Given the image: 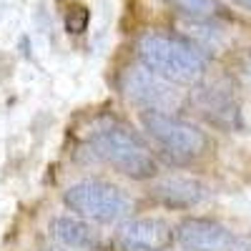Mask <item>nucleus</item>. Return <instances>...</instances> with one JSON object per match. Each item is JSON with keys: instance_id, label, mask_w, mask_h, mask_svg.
Instances as JSON below:
<instances>
[{"instance_id": "13", "label": "nucleus", "mask_w": 251, "mask_h": 251, "mask_svg": "<svg viewBox=\"0 0 251 251\" xmlns=\"http://www.w3.org/2000/svg\"><path fill=\"white\" fill-rule=\"evenodd\" d=\"M236 5H241L244 10H251V0H234Z\"/></svg>"}, {"instance_id": "12", "label": "nucleus", "mask_w": 251, "mask_h": 251, "mask_svg": "<svg viewBox=\"0 0 251 251\" xmlns=\"http://www.w3.org/2000/svg\"><path fill=\"white\" fill-rule=\"evenodd\" d=\"M88 20H91L88 8L83 5V3H73V5L66 10V15H63V25H66V30H68L71 35H80V33H86Z\"/></svg>"}, {"instance_id": "11", "label": "nucleus", "mask_w": 251, "mask_h": 251, "mask_svg": "<svg viewBox=\"0 0 251 251\" xmlns=\"http://www.w3.org/2000/svg\"><path fill=\"white\" fill-rule=\"evenodd\" d=\"M166 3L181 10L183 15H188L191 20H211V18L221 15V10H224L219 0H166Z\"/></svg>"}, {"instance_id": "7", "label": "nucleus", "mask_w": 251, "mask_h": 251, "mask_svg": "<svg viewBox=\"0 0 251 251\" xmlns=\"http://www.w3.org/2000/svg\"><path fill=\"white\" fill-rule=\"evenodd\" d=\"M174 236L186 251H228L234 246V234L214 219H183Z\"/></svg>"}, {"instance_id": "6", "label": "nucleus", "mask_w": 251, "mask_h": 251, "mask_svg": "<svg viewBox=\"0 0 251 251\" xmlns=\"http://www.w3.org/2000/svg\"><path fill=\"white\" fill-rule=\"evenodd\" d=\"M174 241V228L163 219L143 216L118 226L113 234V251H166Z\"/></svg>"}, {"instance_id": "1", "label": "nucleus", "mask_w": 251, "mask_h": 251, "mask_svg": "<svg viewBox=\"0 0 251 251\" xmlns=\"http://www.w3.org/2000/svg\"><path fill=\"white\" fill-rule=\"evenodd\" d=\"M138 60L176 86H194L206 75V55L188 38L174 33H146L136 43Z\"/></svg>"}, {"instance_id": "8", "label": "nucleus", "mask_w": 251, "mask_h": 251, "mask_svg": "<svg viewBox=\"0 0 251 251\" xmlns=\"http://www.w3.org/2000/svg\"><path fill=\"white\" fill-rule=\"evenodd\" d=\"M151 196L169 208H191L206 199V186L196 178H166L151 188Z\"/></svg>"}, {"instance_id": "10", "label": "nucleus", "mask_w": 251, "mask_h": 251, "mask_svg": "<svg viewBox=\"0 0 251 251\" xmlns=\"http://www.w3.org/2000/svg\"><path fill=\"white\" fill-rule=\"evenodd\" d=\"M196 106L208 121L219 123V126H228L231 118L236 116V103L221 88H203V91H199L196 93Z\"/></svg>"}, {"instance_id": "5", "label": "nucleus", "mask_w": 251, "mask_h": 251, "mask_svg": "<svg viewBox=\"0 0 251 251\" xmlns=\"http://www.w3.org/2000/svg\"><path fill=\"white\" fill-rule=\"evenodd\" d=\"M121 91L143 111H166L174 113L183 106V93L176 83L161 78L158 73L141 66H131L121 73Z\"/></svg>"}, {"instance_id": "9", "label": "nucleus", "mask_w": 251, "mask_h": 251, "mask_svg": "<svg viewBox=\"0 0 251 251\" xmlns=\"http://www.w3.org/2000/svg\"><path fill=\"white\" fill-rule=\"evenodd\" d=\"M50 234L66 246L73 249H83V251H93L100 246V239L96 234V228L88 226L80 219H71V216H58L50 221Z\"/></svg>"}, {"instance_id": "3", "label": "nucleus", "mask_w": 251, "mask_h": 251, "mask_svg": "<svg viewBox=\"0 0 251 251\" xmlns=\"http://www.w3.org/2000/svg\"><path fill=\"white\" fill-rule=\"evenodd\" d=\"M141 126L146 128L161 153L171 163H191L201 158L208 149L206 133L176 113L166 111H141Z\"/></svg>"}, {"instance_id": "4", "label": "nucleus", "mask_w": 251, "mask_h": 251, "mask_svg": "<svg viewBox=\"0 0 251 251\" xmlns=\"http://www.w3.org/2000/svg\"><path fill=\"white\" fill-rule=\"evenodd\" d=\"M63 201L78 216L98 221V224L123 219L133 206L131 196L121 186H116L111 181H100V178H86V181L73 183L63 194Z\"/></svg>"}, {"instance_id": "2", "label": "nucleus", "mask_w": 251, "mask_h": 251, "mask_svg": "<svg viewBox=\"0 0 251 251\" xmlns=\"http://www.w3.org/2000/svg\"><path fill=\"white\" fill-rule=\"evenodd\" d=\"M88 143L100 161L111 163L116 171H121L128 178L143 181V178H153L158 174V163L153 153L146 149V143L128 126H123L118 121L93 128Z\"/></svg>"}]
</instances>
